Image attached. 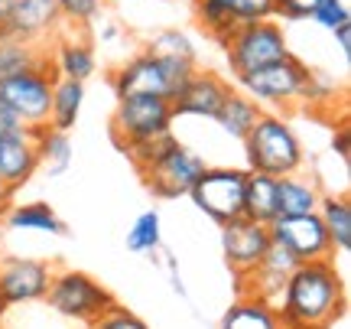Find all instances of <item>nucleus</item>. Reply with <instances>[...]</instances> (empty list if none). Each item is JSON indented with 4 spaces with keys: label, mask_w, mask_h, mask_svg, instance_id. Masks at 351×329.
I'll use <instances>...</instances> for the list:
<instances>
[{
    "label": "nucleus",
    "mask_w": 351,
    "mask_h": 329,
    "mask_svg": "<svg viewBox=\"0 0 351 329\" xmlns=\"http://www.w3.org/2000/svg\"><path fill=\"white\" fill-rule=\"evenodd\" d=\"M276 317L289 329H332L345 317V280L332 258L296 264L276 300Z\"/></svg>",
    "instance_id": "1"
},
{
    "label": "nucleus",
    "mask_w": 351,
    "mask_h": 329,
    "mask_svg": "<svg viewBox=\"0 0 351 329\" xmlns=\"http://www.w3.org/2000/svg\"><path fill=\"white\" fill-rule=\"evenodd\" d=\"M241 144H244V157H247L251 173L289 177V173H300L306 163L300 134L280 111H263Z\"/></svg>",
    "instance_id": "2"
},
{
    "label": "nucleus",
    "mask_w": 351,
    "mask_h": 329,
    "mask_svg": "<svg viewBox=\"0 0 351 329\" xmlns=\"http://www.w3.org/2000/svg\"><path fill=\"white\" fill-rule=\"evenodd\" d=\"M195 65L182 63V59H166L156 52L143 49L140 56L127 59L117 72L111 76V89L117 98H134V95H153V98H166L173 102L179 91L186 89L192 78Z\"/></svg>",
    "instance_id": "3"
},
{
    "label": "nucleus",
    "mask_w": 351,
    "mask_h": 329,
    "mask_svg": "<svg viewBox=\"0 0 351 329\" xmlns=\"http://www.w3.org/2000/svg\"><path fill=\"white\" fill-rule=\"evenodd\" d=\"M309 76H313V69L289 52L283 59L263 65V69H254V72L234 78V82H238L241 91L251 95L261 108L270 104V108L289 111V108H296V104H306V98H309Z\"/></svg>",
    "instance_id": "4"
},
{
    "label": "nucleus",
    "mask_w": 351,
    "mask_h": 329,
    "mask_svg": "<svg viewBox=\"0 0 351 329\" xmlns=\"http://www.w3.org/2000/svg\"><path fill=\"white\" fill-rule=\"evenodd\" d=\"M221 49L228 56V65H231V76L241 78L254 72V69H263V65L276 63L289 56V43L287 33L276 20H254V23H238L225 39H221Z\"/></svg>",
    "instance_id": "5"
},
{
    "label": "nucleus",
    "mask_w": 351,
    "mask_h": 329,
    "mask_svg": "<svg viewBox=\"0 0 351 329\" xmlns=\"http://www.w3.org/2000/svg\"><path fill=\"white\" fill-rule=\"evenodd\" d=\"M46 304L75 323H95L101 313H108L117 300L111 297V291L98 284V280L85 274V271H56L52 284L46 291Z\"/></svg>",
    "instance_id": "6"
},
{
    "label": "nucleus",
    "mask_w": 351,
    "mask_h": 329,
    "mask_svg": "<svg viewBox=\"0 0 351 329\" xmlns=\"http://www.w3.org/2000/svg\"><path fill=\"white\" fill-rule=\"evenodd\" d=\"M244 183L247 170L238 166H205L195 186L189 190V199L195 203L199 212L212 218L215 225H225L231 218L241 216L244 209Z\"/></svg>",
    "instance_id": "7"
},
{
    "label": "nucleus",
    "mask_w": 351,
    "mask_h": 329,
    "mask_svg": "<svg viewBox=\"0 0 351 329\" xmlns=\"http://www.w3.org/2000/svg\"><path fill=\"white\" fill-rule=\"evenodd\" d=\"M173 102L153 98V95H134V98H117L111 117V134L124 147L134 140H150L173 134Z\"/></svg>",
    "instance_id": "8"
},
{
    "label": "nucleus",
    "mask_w": 351,
    "mask_h": 329,
    "mask_svg": "<svg viewBox=\"0 0 351 329\" xmlns=\"http://www.w3.org/2000/svg\"><path fill=\"white\" fill-rule=\"evenodd\" d=\"M205 166L208 163L202 160L199 153L189 150L186 144L173 140L140 177H143L147 190L156 199H179V196H189V190L195 186V179L202 177Z\"/></svg>",
    "instance_id": "9"
},
{
    "label": "nucleus",
    "mask_w": 351,
    "mask_h": 329,
    "mask_svg": "<svg viewBox=\"0 0 351 329\" xmlns=\"http://www.w3.org/2000/svg\"><path fill=\"white\" fill-rule=\"evenodd\" d=\"M56 69L52 63H43L36 69H29L23 76L10 78L0 85V98L10 104V111L29 127H39L49 121L52 108V85H56Z\"/></svg>",
    "instance_id": "10"
},
{
    "label": "nucleus",
    "mask_w": 351,
    "mask_h": 329,
    "mask_svg": "<svg viewBox=\"0 0 351 329\" xmlns=\"http://www.w3.org/2000/svg\"><path fill=\"white\" fill-rule=\"evenodd\" d=\"M267 231H270V241H274V245H283L300 264H306V261H326V258L335 254L319 212L276 216L274 222L267 225Z\"/></svg>",
    "instance_id": "11"
},
{
    "label": "nucleus",
    "mask_w": 351,
    "mask_h": 329,
    "mask_svg": "<svg viewBox=\"0 0 351 329\" xmlns=\"http://www.w3.org/2000/svg\"><path fill=\"white\" fill-rule=\"evenodd\" d=\"M52 274L56 271L39 258L0 254V300H3V306H23L46 300Z\"/></svg>",
    "instance_id": "12"
},
{
    "label": "nucleus",
    "mask_w": 351,
    "mask_h": 329,
    "mask_svg": "<svg viewBox=\"0 0 351 329\" xmlns=\"http://www.w3.org/2000/svg\"><path fill=\"white\" fill-rule=\"evenodd\" d=\"M267 248H270V231L261 222L238 216L221 225V251H225L228 267L234 271L238 280H244L254 267L261 264Z\"/></svg>",
    "instance_id": "13"
},
{
    "label": "nucleus",
    "mask_w": 351,
    "mask_h": 329,
    "mask_svg": "<svg viewBox=\"0 0 351 329\" xmlns=\"http://www.w3.org/2000/svg\"><path fill=\"white\" fill-rule=\"evenodd\" d=\"M62 13L56 7V0H13V10L7 16L3 33L29 43H46L62 33Z\"/></svg>",
    "instance_id": "14"
},
{
    "label": "nucleus",
    "mask_w": 351,
    "mask_h": 329,
    "mask_svg": "<svg viewBox=\"0 0 351 329\" xmlns=\"http://www.w3.org/2000/svg\"><path fill=\"white\" fill-rule=\"evenodd\" d=\"M296 264H300V261H296L283 245H274V241H270V248H267L261 264L254 267L244 280H238V293H254V297H263L267 304L276 306V300H280V293L287 287L289 274L296 271Z\"/></svg>",
    "instance_id": "15"
},
{
    "label": "nucleus",
    "mask_w": 351,
    "mask_h": 329,
    "mask_svg": "<svg viewBox=\"0 0 351 329\" xmlns=\"http://www.w3.org/2000/svg\"><path fill=\"white\" fill-rule=\"evenodd\" d=\"M228 91H231V85H228L218 72H199V69H195L192 78L186 82V89L173 98V114L176 117H179V114H192V117H208V121H215L228 98Z\"/></svg>",
    "instance_id": "16"
},
{
    "label": "nucleus",
    "mask_w": 351,
    "mask_h": 329,
    "mask_svg": "<svg viewBox=\"0 0 351 329\" xmlns=\"http://www.w3.org/2000/svg\"><path fill=\"white\" fill-rule=\"evenodd\" d=\"M36 170H39V153L36 144H33V134L0 137V179H3L7 190L16 192L20 186H26L29 179L36 177Z\"/></svg>",
    "instance_id": "17"
},
{
    "label": "nucleus",
    "mask_w": 351,
    "mask_h": 329,
    "mask_svg": "<svg viewBox=\"0 0 351 329\" xmlns=\"http://www.w3.org/2000/svg\"><path fill=\"white\" fill-rule=\"evenodd\" d=\"M56 46L49 52V63L59 78H75V82H88L95 76V49L85 36H75V30L59 33L52 39Z\"/></svg>",
    "instance_id": "18"
},
{
    "label": "nucleus",
    "mask_w": 351,
    "mask_h": 329,
    "mask_svg": "<svg viewBox=\"0 0 351 329\" xmlns=\"http://www.w3.org/2000/svg\"><path fill=\"white\" fill-rule=\"evenodd\" d=\"M43 63H49V49H43V43H29V39L0 33V85Z\"/></svg>",
    "instance_id": "19"
},
{
    "label": "nucleus",
    "mask_w": 351,
    "mask_h": 329,
    "mask_svg": "<svg viewBox=\"0 0 351 329\" xmlns=\"http://www.w3.org/2000/svg\"><path fill=\"white\" fill-rule=\"evenodd\" d=\"M218 329H280L276 306L254 293H238L234 304L225 310Z\"/></svg>",
    "instance_id": "20"
},
{
    "label": "nucleus",
    "mask_w": 351,
    "mask_h": 329,
    "mask_svg": "<svg viewBox=\"0 0 351 329\" xmlns=\"http://www.w3.org/2000/svg\"><path fill=\"white\" fill-rule=\"evenodd\" d=\"M3 222L7 228L13 231H39V235H69V228L59 216H56V209L49 203H20V205H10L7 212H3Z\"/></svg>",
    "instance_id": "21"
},
{
    "label": "nucleus",
    "mask_w": 351,
    "mask_h": 329,
    "mask_svg": "<svg viewBox=\"0 0 351 329\" xmlns=\"http://www.w3.org/2000/svg\"><path fill=\"white\" fill-rule=\"evenodd\" d=\"M241 216L270 225L280 216V203H276V177H263L247 170V183H244V209Z\"/></svg>",
    "instance_id": "22"
},
{
    "label": "nucleus",
    "mask_w": 351,
    "mask_h": 329,
    "mask_svg": "<svg viewBox=\"0 0 351 329\" xmlns=\"http://www.w3.org/2000/svg\"><path fill=\"white\" fill-rule=\"evenodd\" d=\"M322 192L313 179L289 173V177H276V203H280V216H306L319 209Z\"/></svg>",
    "instance_id": "23"
},
{
    "label": "nucleus",
    "mask_w": 351,
    "mask_h": 329,
    "mask_svg": "<svg viewBox=\"0 0 351 329\" xmlns=\"http://www.w3.org/2000/svg\"><path fill=\"white\" fill-rule=\"evenodd\" d=\"M82 104H85V82L56 78V85H52V108L46 124L56 127V131H72L78 124Z\"/></svg>",
    "instance_id": "24"
},
{
    "label": "nucleus",
    "mask_w": 351,
    "mask_h": 329,
    "mask_svg": "<svg viewBox=\"0 0 351 329\" xmlns=\"http://www.w3.org/2000/svg\"><path fill=\"white\" fill-rule=\"evenodd\" d=\"M319 218L326 225V235L332 241V251H351V203L348 196H322L319 199Z\"/></svg>",
    "instance_id": "25"
},
{
    "label": "nucleus",
    "mask_w": 351,
    "mask_h": 329,
    "mask_svg": "<svg viewBox=\"0 0 351 329\" xmlns=\"http://www.w3.org/2000/svg\"><path fill=\"white\" fill-rule=\"evenodd\" d=\"M261 114H263V108L254 102L251 95L231 89L228 91V98H225V104H221V111H218V117H215V124H221V131H225L228 137L244 140Z\"/></svg>",
    "instance_id": "26"
},
{
    "label": "nucleus",
    "mask_w": 351,
    "mask_h": 329,
    "mask_svg": "<svg viewBox=\"0 0 351 329\" xmlns=\"http://www.w3.org/2000/svg\"><path fill=\"white\" fill-rule=\"evenodd\" d=\"M33 144H36L39 153V166H46L52 177L65 173L72 166V140H69V131H56L49 124H39L33 131Z\"/></svg>",
    "instance_id": "27"
},
{
    "label": "nucleus",
    "mask_w": 351,
    "mask_h": 329,
    "mask_svg": "<svg viewBox=\"0 0 351 329\" xmlns=\"http://www.w3.org/2000/svg\"><path fill=\"white\" fill-rule=\"evenodd\" d=\"M192 13H195V23L218 43L238 26L231 0H192Z\"/></svg>",
    "instance_id": "28"
},
{
    "label": "nucleus",
    "mask_w": 351,
    "mask_h": 329,
    "mask_svg": "<svg viewBox=\"0 0 351 329\" xmlns=\"http://www.w3.org/2000/svg\"><path fill=\"white\" fill-rule=\"evenodd\" d=\"M127 248L134 254H153L163 248V218L156 209H147L127 228Z\"/></svg>",
    "instance_id": "29"
},
{
    "label": "nucleus",
    "mask_w": 351,
    "mask_h": 329,
    "mask_svg": "<svg viewBox=\"0 0 351 329\" xmlns=\"http://www.w3.org/2000/svg\"><path fill=\"white\" fill-rule=\"evenodd\" d=\"M147 49L156 52V56H166V59H182V63L195 65V43L182 30H160V33H153Z\"/></svg>",
    "instance_id": "30"
},
{
    "label": "nucleus",
    "mask_w": 351,
    "mask_h": 329,
    "mask_svg": "<svg viewBox=\"0 0 351 329\" xmlns=\"http://www.w3.org/2000/svg\"><path fill=\"white\" fill-rule=\"evenodd\" d=\"M173 140H176L173 134H163V137H150V140H134V144H124L121 150L127 153V160L134 163V170H137V173H143V170H147V166H150L153 160H156V157H160V153H163L166 147L173 144Z\"/></svg>",
    "instance_id": "31"
},
{
    "label": "nucleus",
    "mask_w": 351,
    "mask_h": 329,
    "mask_svg": "<svg viewBox=\"0 0 351 329\" xmlns=\"http://www.w3.org/2000/svg\"><path fill=\"white\" fill-rule=\"evenodd\" d=\"M56 7L62 13V23H69V30H85L101 13V0H56Z\"/></svg>",
    "instance_id": "32"
},
{
    "label": "nucleus",
    "mask_w": 351,
    "mask_h": 329,
    "mask_svg": "<svg viewBox=\"0 0 351 329\" xmlns=\"http://www.w3.org/2000/svg\"><path fill=\"white\" fill-rule=\"evenodd\" d=\"M88 329H150L147 319H140L137 313H130L127 306L114 304L108 313H101L95 323H88Z\"/></svg>",
    "instance_id": "33"
},
{
    "label": "nucleus",
    "mask_w": 351,
    "mask_h": 329,
    "mask_svg": "<svg viewBox=\"0 0 351 329\" xmlns=\"http://www.w3.org/2000/svg\"><path fill=\"white\" fill-rule=\"evenodd\" d=\"M309 20H315L322 30L332 33L335 26L351 23V13H348V7H345V0H319L313 7V16H309Z\"/></svg>",
    "instance_id": "34"
},
{
    "label": "nucleus",
    "mask_w": 351,
    "mask_h": 329,
    "mask_svg": "<svg viewBox=\"0 0 351 329\" xmlns=\"http://www.w3.org/2000/svg\"><path fill=\"white\" fill-rule=\"evenodd\" d=\"M231 10L238 23H254V20H274L276 0H231Z\"/></svg>",
    "instance_id": "35"
},
{
    "label": "nucleus",
    "mask_w": 351,
    "mask_h": 329,
    "mask_svg": "<svg viewBox=\"0 0 351 329\" xmlns=\"http://www.w3.org/2000/svg\"><path fill=\"white\" fill-rule=\"evenodd\" d=\"M315 3H319V0H276V16L300 23V20H309V16H313Z\"/></svg>",
    "instance_id": "36"
},
{
    "label": "nucleus",
    "mask_w": 351,
    "mask_h": 329,
    "mask_svg": "<svg viewBox=\"0 0 351 329\" xmlns=\"http://www.w3.org/2000/svg\"><path fill=\"white\" fill-rule=\"evenodd\" d=\"M10 134H33V127L23 124V121L10 111V104L0 98V137H10Z\"/></svg>",
    "instance_id": "37"
},
{
    "label": "nucleus",
    "mask_w": 351,
    "mask_h": 329,
    "mask_svg": "<svg viewBox=\"0 0 351 329\" xmlns=\"http://www.w3.org/2000/svg\"><path fill=\"white\" fill-rule=\"evenodd\" d=\"M332 36H335V43H339L341 56L348 59V56H351V23H341V26H335V30H332Z\"/></svg>",
    "instance_id": "38"
},
{
    "label": "nucleus",
    "mask_w": 351,
    "mask_h": 329,
    "mask_svg": "<svg viewBox=\"0 0 351 329\" xmlns=\"http://www.w3.org/2000/svg\"><path fill=\"white\" fill-rule=\"evenodd\" d=\"M332 147L339 150V157H341V160H348V150H351V144H348V131H345V127H339V134L332 137Z\"/></svg>",
    "instance_id": "39"
},
{
    "label": "nucleus",
    "mask_w": 351,
    "mask_h": 329,
    "mask_svg": "<svg viewBox=\"0 0 351 329\" xmlns=\"http://www.w3.org/2000/svg\"><path fill=\"white\" fill-rule=\"evenodd\" d=\"M10 199H13V192L7 190V186H3V179H0V216L10 209Z\"/></svg>",
    "instance_id": "40"
},
{
    "label": "nucleus",
    "mask_w": 351,
    "mask_h": 329,
    "mask_svg": "<svg viewBox=\"0 0 351 329\" xmlns=\"http://www.w3.org/2000/svg\"><path fill=\"white\" fill-rule=\"evenodd\" d=\"M10 10H13V0H0V33H3V26H7Z\"/></svg>",
    "instance_id": "41"
},
{
    "label": "nucleus",
    "mask_w": 351,
    "mask_h": 329,
    "mask_svg": "<svg viewBox=\"0 0 351 329\" xmlns=\"http://www.w3.org/2000/svg\"><path fill=\"white\" fill-rule=\"evenodd\" d=\"M3 310H7V306H3V300H0V319H3Z\"/></svg>",
    "instance_id": "42"
},
{
    "label": "nucleus",
    "mask_w": 351,
    "mask_h": 329,
    "mask_svg": "<svg viewBox=\"0 0 351 329\" xmlns=\"http://www.w3.org/2000/svg\"><path fill=\"white\" fill-rule=\"evenodd\" d=\"M280 329H289V326H280Z\"/></svg>",
    "instance_id": "43"
}]
</instances>
